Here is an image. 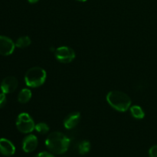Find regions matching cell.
Returning a JSON list of instances; mask_svg holds the SVG:
<instances>
[{
	"instance_id": "obj_1",
	"label": "cell",
	"mask_w": 157,
	"mask_h": 157,
	"mask_svg": "<svg viewBox=\"0 0 157 157\" xmlns=\"http://www.w3.org/2000/svg\"><path fill=\"white\" fill-rule=\"evenodd\" d=\"M47 148L55 154H63L68 150L70 140L61 132H53L45 140Z\"/></svg>"
},
{
	"instance_id": "obj_2",
	"label": "cell",
	"mask_w": 157,
	"mask_h": 157,
	"mask_svg": "<svg viewBox=\"0 0 157 157\" xmlns=\"http://www.w3.org/2000/svg\"><path fill=\"white\" fill-rule=\"evenodd\" d=\"M107 103L114 110L119 112H125L131 105V99L127 94L120 90H112L106 97Z\"/></svg>"
},
{
	"instance_id": "obj_3",
	"label": "cell",
	"mask_w": 157,
	"mask_h": 157,
	"mask_svg": "<svg viewBox=\"0 0 157 157\" xmlns=\"http://www.w3.org/2000/svg\"><path fill=\"white\" fill-rule=\"evenodd\" d=\"M47 74L41 67H33L27 71L25 75V82L29 87H38L45 82Z\"/></svg>"
},
{
	"instance_id": "obj_4",
	"label": "cell",
	"mask_w": 157,
	"mask_h": 157,
	"mask_svg": "<svg viewBox=\"0 0 157 157\" xmlns=\"http://www.w3.org/2000/svg\"><path fill=\"white\" fill-rule=\"evenodd\" d=\"M16 127L21 133H29L35 130V124L29 113H21L17 117Z\"/></svg>"
},
{
	"instance_id": "obj_5",
	"label": "cell",
	"mask_w": 157,
	"mask_h": 157,
	"mask_svg": "<svg viewBox=\"0 0 157 157\" xmlns=\"http://www.w3.org/2000/svg\"><path fill=\"white\" fill-rule=\"evenodd\" d=\"M55 57L58 61L62 64H68L75 58V52L70 47L61 46L55 49Z\"/></svg>"
},
{
	"instance_id": "obj_6",
	"label": "cell",
	"mask_w": 157,
	"mask_h": 157,
	"mask_svg": "<svg viewBox=\"0 0 157 157\" xmlns=\"http://www.w3.org/2000/svg\"><path fill=\"white\" fill-rule=\"evenodd\" d=\"M15 44L11 38L4 35H0V55L9 56L13 53Z\"/></svg>"
},
{
	"instance_id": "obj_7",
	"label": "cell",
	"mask_w": 157,
	"mask_h": 157,
	"mask_svg": "<svg viewBox=\"0 0 157 157\" xmlns=\"http://www.w3.org/2000/svg\"><path fill=\"white\" fill-rule=\"evenodd\" d=\"M18 85V81L16 78L13 76H8L2 80L0 88L2 93L11 94L15 91Z\"/></svg>"
},
{
	"instance_id": "obj_8",
	"label": "cell",
	"mask_w": 157,
	"mask_h": 157,
	"mask_svg": "<svg viewBox=\"0 0 157 157\" xmlns=\"http://www.w3.org/2000/svg\"><path fill=\"white\" fill-rule=\"evenodd\" d=\"M38 138L33 134L28 135L22 141V150L25 153H32L38 147Z\"/></svg>"
},
{
	"instance_id": "obj_9",
	"label": "cell",
	"mask_w": 157,
	"mask_h": 157,
	"mask_svg": "<svg viewBox=\"0 0 157 157\" xmlns=\"http://www.w3.org/2000/svg\"><path fill=\"white\" fill-rule=\"evenodd\" d=\"M81 119V113L79 112H72L65 117L63 124L67 130H71L75 128L79 124Z\"/></svg>"
},
{
	"instance_id": "obj_10",
	"label": "cell",
	"mask_w": 157,
	"mask_h": 157,
	"mask_svg": "<svg viewBox=\"0 0 157 157\" xmlns=\"http://www.w3.org/2000/svg\"><path fill=\"white\" fill-rule=\"evenodd\" d=\"M15 147L10 140L5 138L0 139V153L6 156H10L15 153Z\"/></svg>"
},
{
	"instance_id": "obj_11",
	"label": "cell",
	"mask_w": 157,
	"mask_h": 157,
	"mask_svg": "<svg viewBox=\"0 0 157 157\" xmlns=\"http://www.w3.org/2000/svg\"><path fill=\"white\" fill-rule=\"evenodd\" d=\"M32 98V91L28 88H24L18 93V101L21 104H26Z\"/></svg>"
},
{
	"instance_id": "obj_12",
	"label": "cell",
	"mask_w": 157,
	"mask_h": 157,
	"mask_svg": "<svg viewBox=\"0 0 157 157\" xmlns=\"http://www.w3.org/2000/svg\"><path fill=\"white\" fill-rule=\"evenodd\" d=\"M130 113H131L132 116L133 117L136 119H143V118L145 117V113H144V110L141 108L140 106L135 105L133 106L130 108Z\"/></svg>"
},
{
	"instance_id": "obj_13",
	"label": "cell",
	"mask_w": 157,
	"mask_h": 157,
	"mask_svg": "<svg viewBox=\"0 0 157 157\" xmlns=\"http://www.w3.org/2000/svg\"><path fill=\"white\" fill-rule=\"evenodd\" d=\"M31 38L29 36H21L18 38L15 41V47L19 48H25L29 47L31 44Z\"/></svg>"
},
{
	"instance_id": "obj_14",
	"label": "cell",
	"mask_w": 157,
	"mask_h": 157,
	"mask_svg": "<svg viewBox=\"0 0 157 157\" xmlns=\"http://www.w3.org/2000/svg\"><path fill=\"white\" fill-rule=\"evenodd\" d=\"M90 150V144L87 140H83L78 144V152L80 154L84 155Z\"/></svg>"
},
{
	"instance_id": "obj_15",
	"label": "cell",
	"mask_w": 157,
	"mask_h": 157,
	"mask_svg": "<svg viewBox=\"0 0 157 157\" xmlns=\"http://www.w3.org/2000/svg\"><path fill=\"white\" fill-rule=\"evenodd\" d=\"M35 130L41 134H45L49 131V127L45 123H38L35 125Z\"/></svg>"
},
{
	"instance_id": "obj_16",
	"label": "cell",
	"mask_w": 157,
	"mask_h": 157,
	"mask_svg": "<svg viewBox=\"0 0 157 157\" xmlns=\"http://www.w3.org/2000/svg\"><path fill=\"white\" fill-rule=\"evenodd\" d=\"M7 102V98H6V94L1 93L0 94V109L2 108Z\"/></svg>"
},
{
	"instance_id": "obj_17",
	"label": "cell",
	"mask_w": 157,
	"mask_h": 157,
	"mask_svg": "<svg viewBox=\"0 0 157 157\" xmlns=\"http://www.w3.org/2000/svg\"><path fill=\"white\" fill-rule=\"evenodd\" d=\"M149 156L157 157V145L153 146L149 150Z\"/></svg>"
},
{
	"instance_id": "obj_18",
	"label": "cell",
	"mask_w": 157,
	"mask_h": 157,
	"mask_svg": "<svg viewBox=\"0 0 157 157\" xmlns=\"http://www.w3.org/2000/svg\"><path fill=\"white\" fill-rule=\"evenodd\" d=\"M35 157H55L52 154L48 153V152H41L38 153Z\"/></svg>"
},
{
	"instance_id": "obj_19",
	"label": "cell",
	"mask_w": 157,
	"mask_h": 157,
	"mask_svg": "<svg viewBox=\"0 0 157 157\" xmlns=\"http://www.w3.org/2000/svg\"><path fill=\"white\" fill-rule=\"evenodd\" d=\"M38 1H39V0H28V2H29V3H32V4H34V3L38 2Z\"/></svg>"
},
{
	"instance_id": "obj_20",
	"label": "cell",
	"mask_w": 157,
	"mask_h": 157,
	"mask_svg": "<svg viewBox=\"0 0 157 157\" xmlns=\"http://www.w3.org/2000/svg\"><path fill=\"white\" fill-rule=\"evenodd\" d=\"M77 1H79V2H86L87 0H77Z\"/></svg>"
}]
</instances>
